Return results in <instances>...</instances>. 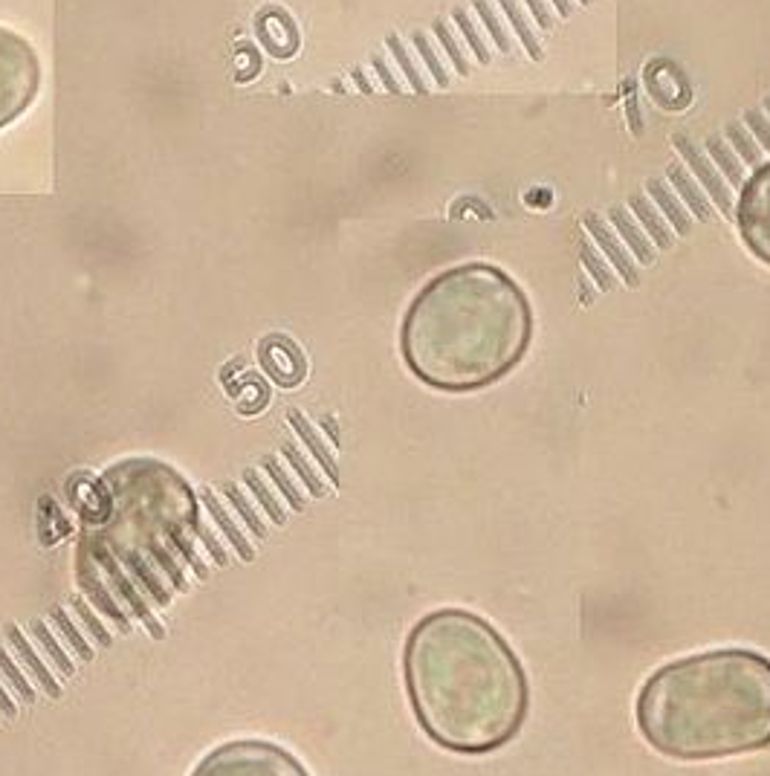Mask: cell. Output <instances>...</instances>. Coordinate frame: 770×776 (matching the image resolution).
<instances>
[{"label":"cell","mask_w":770,"mask_h":776,"mask_svg":"<svg viewBox=\"0 0 770 776\" xmlns=\"http://www.w3.org/2000/svg\"><path fill=\"white\" fill-rule=\"evenodd\" d=\"M403 666L414 716L435 745L481 756L519 736L530 707L527 675L484 617L467 609L426 614L406 640Z\"/></svg>","instance_id":"6da1fadb"},{"label":"cell","mask_w":770,"mask_h":776,"mask_svg":"<svg viewBox=\"0 0 770 776\" xmlns=\"http://www.w3.org/2000/svg\"><path fill=\"white\" fill-rule=\"evenodd\" d=\"M533 336L522 287L493 264H461L435 276L406 310L403 360L440 391H475L507 377Z\"/></svg>","instance_id":"7a4b0ae2"},{"label":"cell","mask_w":770,"mask_h":776,"mask_svg":"<svg viewBox=\"0 0 770 776\" xmlns=\"http://www.w3.org/2000/svg\"><path fill=\"white\" fill-rule=\"evenodd\" d=\"M637 727L684 762L770 748V658L713 649L660 666L637 695Z\"/></svg>","instance_id":"3957f363"},{"label":"cell","mask_w":770,"mask_h":776,"mask_svg":"<svg viewBox=\"0 0 770 776\" xmlns=\"http://www.w3.org/2000/svg\"><path fill=\"white\" fill-rule=\"evenodd\" d=\"M41 90V61L15 29L0 27V128L12 125Z\"/></svg>","instance_id":"277c9868"},{"label":"cell","mask_w":770,"mask_h":776,"mask_svg":"<svg viewBox=\"0 0 770 776\" xmlns=\"http://www.w3.org/2000/svg\"><path fill=\"white\" fill-rule=\"evenodd\" d=\"M192 776H310L302 762L290 750L258 742V739H241L212 750Z\"/></svg>","instance_id":"5b68a950"},{"label":"cell","mask_w":770,"mask_h":776,"mask_svg":"<svg viewBox=\"0 0 770 776\" xmlns=\"http://www.w3.org/2000/svg\"><path fill=\"white\" fill-rule=\"evenodd\" d=\"M736 226L744 247L770 267V163L744 180L736 200Z\"/></svg>","instance_id":"8992f818"},{"label":"cell","mask_w":770,"mask_h":776,"mask_svg":"<svg viewBox=\"0 0 770 776\" xmlns=\"http://www.w3.org/2000/svg\"><path fill=\"white\" fill-rule=\"evenodd\" d=\"M672 142H675V148L684 154V160H687V166L692 168V174H695V177L704 183V189L710 192L715 209H718L724 218L736 221V200H733V194H730V186H724L721 174H718L713 163L707 160V154H704L698 145H692V139L689 137H675Z\"/></svg>","instance_id":"52a82bcc"},{"label":"cell","mask_w":770,"mask_h":776,"mask_svg":"<svg viewBox=\"0 0 770 776\" xmlns=\"http://www.w3.org/2000/svg\"><path fill=\"white\" fill-rule=\"evenodd\" d=\"M255 35H258V41L264 44V50L275 58H290L299 50V27H296V21H293L284 9H278V6H267V9L258 12Z\"/></svg>","instance_id":"ba28073f"},{"label":"cell","mask_w":770,"mask_h":776,"mask_svg":"<svg viewBox=\"0 0 770 776\" xmlns=\"http://www.w3.org/2000/svg\"><path fill=\"white\" fill-rule=\"evenodd\" d=\"M585 223H588V232L594 235V241L600 244V250H603V255L608 258V264L623 276V281L626 284H632V287H637V270H634V264H632V255L629 252L623 250V244L608 232V223L597 215V212H588L585 215Z\"/></svg>","instance_id":"9c48e42d"},{"label":"cell","mask_w":770,"mask_h":776,"mask_svg":"<svg viewBox=\"0 0 770 776\" xmlns=\"http://www.w3.org/2000/svg\"><path fill=\"white\" fill-rule=\"evenodd\" d=\"M629 209H632L634 215H637V223L646 229V235L655 241V250H669V247L678 241V235H675L672 229H666L663 215H660L658 209L649 203V197H646V194H632V200H629Z\"/></svg>","instance_id":"30bf717a"},{"label":"cell","mask_w":770,"mask_h":776,"mask_svg":"<svg viewBox=\"0 0 770 776\" xmlns=\"http://www.w3.org/2000/svg\"><path fill=\"white\" fill-rule=\"evenodd\" d=\"M666 177L672 180V186H675V192L681 197V203H687L698 221L707 223L713 218V206H710L707 194L701 192V186L689 177L687 168L681 166V163H672V166L666 168Z\"/></svg>","instance_id":"8fae6325"},{"label":"cell","mask_w":770,"mask_h":776,"mask_svg":"<svg viewBox=\"0 0 770 776\" xmlns=\"http://www.w3.org/2000/svg\"><path fill=\"white\" fill-rule=\"evenodd\" d=\"M82 554H87V551H82ZM90 556V554H87ZM79 582H82L84 588L90 591V600L99 606V609L105 611L108 617H113L116 620V626L122 629V632H128L131 629V623H128V617L122 614V611L116 609V603L110 600L113 594H110L108 588L99 582V577H96V562H93V556H90V565H87V559L84 556H79Z\"/></svg>","instance_id":"7c38bea8"},{"label":"cell","mask_w":770,"mask_h":776,"mask_svg":"<svg viewBox=\"0 0 770 776\" xmlns=\"http://www.w3.org/2000/svg\"><path fill=\"white\" fill-rule=\"evenodd\" d=\"M6 638L12 643V649L18 652V658H24V664L29 666V672H32V678L38 681V687L50 695V698H58V695H61V687L55 684V678L50 675V669L44 666V661H38V655H35V649L27 643L24 632H21L15 623H9V626H6Z\"/></svg>","instance_id":"4fadbf2b"},{"label":"cell","mask_w":770,"mask_h":776,"mask_svg":"<svg viewBox=\"0 0 770 776\" xmlns=\"http://www.w3.org/2000/svg\"><path fill=\"white\" fill-rule=\"evenodd\" d=\"M646 192L655 197V203H658V209L663 212V218L675 226V235H689V229H692V218H689L687 209L681 206V197L669 192V186H666L660 177L646 180Z\"/></svg>","instance_id":"5bb4252c"},{"label":"cell","mask_w":770,"mask_h":776,"mask_svg":"<svg viewBox=\"0 0 770 776\" xmlns=\"http://www.w3.org/2000/svg\"><path fill=\"white\" fill-rule=\"evenodd\" d=\"M608 218L614 223V229L620 232V238L626 241V247H632L634 255L640 258V264H655V247H652L649 238L640 232V223L632 221V215H629L626 206H614Z\"/></svg>","instance_id":"9a60e30c"},{"label":"cell","mask_w":770,"mask_h":776,"mask_svg":"<svg viewBox=\"0 0 770 776\" xmlns=\"http://www.w3.org/2000/svg\"><path fill=\"white\" fill-rule=\"evenodd\" d=\"M707 157H713V163L724 174V180H730V186L742 192L747 171H744L742 160L736 157V151L721 139V134H713V137L707 139Z\"/></svg>","instance_id":"2e32d148"},{"label":"cell","mask_w":770,"mask_h":776,"mask_svg":"<svg viewBox=\"0 0 770 776\" xmlns=\"http://www.w3.org/2000/svg\"><path fill=\"white\" fill-rule=\"evenodd\" d=\"M724 137L733 145V151H736V157H739L742 163H747L750 168L762 166V148H759L756 139L750 137V131L744 128V122H730L727 131H724Z\"/></svg>","instance_id":"e0dca14e"},{"label":"cell","mask_w":770,"mask_h":776,"mask_svg":"<svg viewBox=\"0 0 770 776\" xmlns=\"http://www.w3.org/2000/svg\"><path fill=\"white\" fill-rule=\"evenodd\" d=\"M501 3V9L507 12V21L513 24V29L519 32V38H522V44H524V50H527V56L530 58H542V47H539V41H536V35H533V29H530V24L524 21V15H522V6L516 3V0H498Z\"/></svg>","instance_id":"ac0fdd59"},{"label":"cell","mask_w":770,"mask_h":776,"mask_svg":"<svg viewBox=\"0 0 770 776\" xmlns=\"http://www.w3.org/2000/svg\"><path fill=\"white\" fill-rule=\"evenodd\" d=\"M32 635L38 638L41 649H44V652H47V658L58 666V672H61V675H73V661L67 658V652L58 646V640L53 638V632H50L41 620H32Z\"/></svg>","instance_id":"d6986e66"},{"label":"cell","mask_w":770,"mask_h":776,"mask_svg":"<svg viewBox=\"0 0 770 776\" xmlns=\"http://www.w3.org/2000/svg\"><path fill=\"white\" fill-rule=\"evenodd\" d=\"M206 507L212 510V516H215L218 527L223 530V533H226V536H229V539H232V545L241 551V556H244V559H252V556H255V551L249 548L247 539L238 533V527H235V522H232V516H226V510L220 507V501L215 499V493H206Z\"/></svg>","instance_id":"ffe728a7"},{"label":"cell","mask_w":770,"mask_h":776,"mask_svg":"<svg viewBox=\"0 0 770 776\" xmlns=\"http://www.w3.org/2000/svg\"><path fill=\"white\" fill-rule=\"evenodd\" d=\"M50 617H53V623H55V629L61 632V638H67L70 640V646L76 649V655L82 658V661H93V649L84 643V638L76 632V626H73V620L67 617V611L64 609H53L50 611Z\"/></svg>","instance_id":"44dd1931"},{"label":"cell","mask_w":770,"mask_h":776,"mask_svg":"<svg viewBox=\"0 0 770 776\" xmlns=\"http://www.w3.org/2000/svg\"><path fill=\"white\" fill-rule=\"evenodd\" d=\"M0 672L9 678L12 690H15V695H18L24 704H32V701H35V690H32V684H29L27 678L21 675V669H18L15 661L9 658V652H6V649H0Z\"/></svg>","instance_id":"7402d4cb"},{"label":"cell","mask_w":770,"mask_h":776,"mask_svg":"<svg viewBox=\"0 0 770 776\" xmlns=\"http://www.w3.org/2000/svg\"><path fill=\"white\" fill-rule=\"evenodd\" d=\"M475 9H478V15H481L484 27L493 32L495 47H498L501 53H510V38H507V32H504V27H501V21H498V15H495L493 6H490L487 0H475Z\"/></svg>","instance_id":"603a6c76"},{"label":"cell","mask_w":770,"mask_h":776,"mask_svg":"<svg viewBox=\"0 0 770 776\" xmlns=\"http://www.w3.org/2000/svg\"><path fill=\"white\" fill-rule=\"evenodd\" d=\"M582 264L591 270V276L597 278V284H600V290L608 293V290H614V276H611V270H608V264L597 258V252L591 244H582Z\"/></svg>","instance_id":"cb8c5ba5"},{"label":"cell","mask_w":770,"mask_h":776,"mask_svg":"<svg viewBox=\"0 0 770 776\" xmlns=\"http://www.w3.org/2000/svg\"><path fill=\"white\" fill-rule=\"evenodd\" d=\"M455 21H458V27H461V32H464V38H467V44L472 47V53L478 56V61L481 64H487L490 61V50L484 47V41H481V35L475 32V27L469 24V18H467V9H455Z\"/></svg>","instance_id":"d4e9b609"},{"label":"cell","mask_w":770,"mask_h":776,"mask_svg":"<svg viewBox=\"0 0 770 776\" xmlns=\"http://www.w3.org/2000/svg\"><path fill=\"white\" fill-rule=\"evenodd\" d=\"M742 122L750 134H756V139H759V148L770 154V122L765 119V113L759 111V108H750V111H744Z\"/></svg>","instance_id":"484cf974"},{"label":"cell","mask_w":770,"mask_h":776,"mask_svg":"<svg viewBox=\"0 0 770 776\" xmlns=\"http://www.w3.org/2000/svg\"><path fill=\"white\" fill-rule=\"evenodd\" d=\"M247 484H249V487H252V490H255V496H258V499H261V504H264V507H267V513H270V516H273L275 525H284V513H281V507H278V501H275L273 496H270V493H267V487H264V484H261V481H258V475H255V472H252V470L247 472Z\"/></svg>","instance_id":"4316f807"},{"label":"cell","mask_w":770,"mask_h":776,"mask_svg":"<svg viewBox=\"0 0 770 776\" xmlns=\"http://www.w3.org/2000/svg\"><path fill=\"white\" fill-rule=\"evenodd\" d=\"M435 32H438V35H440V44H443V47H446V53H449V56H452V61H455V67H458V73H461V76H467V73H469L467 58H464V53H461V50H458V44H455V38H452V32H449V29H446V24H443V21H438V24H435Z\"/></svg>","instance_id":"83f0119b"},{"label":"cell","mask_w":770,"mask_h":776,"mask_svg":"<svg viewBox=\"0 0 770 776\" xmlns=\"http://www.w3.org/2000/svg\"><path fill=\"white\" fill-rule=\"evenodd\" d=\"M226 496L235 501V507H238V510H241V516L247 519L249 530H255V536H264V533H267V527L261 525V519L249 510L247 501H244V496H241V490H238V487H226Z\"/></svg>","instance_id":"f1b7e54d"},{"label":"cell","mask_w":770,"mask_h":776,"mask_svg":"<svg viewBox=\"0 0 770 776\" xmlns=\"http://www.w3.org/2000/svg\"><path fill=\"white\" fill-rule=\"evenodd\" d=\"M76 609H79V614H82V617H84V623H87V629H90V632H93V638L99 640V643H102V646H110L108 629H105V626H102V623H99V620H96V617H93V614H90V609H87V606H84L82 600H76Z\"/></svg>","instance_id":"f546056e"},{"label":"cell","mask_w":770,"mask_h":776,"mask_svg":"<svg viewBox=\"0 0 770 776\" xmlns=\"http://www.w3.org/2000/svg\"><path fill=\"white\" fill-rule=\"evenodd\" d=\"M414 41H417V47H420V53H423V56H426V64H429V70H432V73H435V82H438V84H449V76H446V73H443V67H440V64H438V58H435V53H432V50H429V44H426V38H423V35H417V38H414Z\"/></svg>","instance_id":"4dcf8cb0"},{"label":"cell","mask_w":770,"mask_h":776,"mask_svg":"<svg viewBox=\"0 0 770 776\" xmlns=\"http://www.w3.org/2000/svg\"><path fill=\"white\" fill-rule=\"evenodd\" d=\"M267 470L273 472L275 478H278V484H281V490H284V493H287V496H290V507H293V510H299V507H302V499H299V496H296V493H293V487H290V484H287V478H284V472L278 470V467H275L273 461H267Z\"/></svg>","instance_id":"1f68e13d"},{"label":"cell","mask_w":770,"mask_h":776,"mask_svg":"<svg viewBox=\"0 0 770 776\" xmlns=\"http://www.w3.org/2000/svg\"><path fill=\"white\" fill-rule=\"evenodd\" d=\"M527 6H530V12H533V18H536V24L542 29L553 27V18H550L548 6L542 3V0H527Z\"/></svg>","instance_id":"d6a6232c"},{"label":"cell","mask_w":770,"mask_h":776,"mask_svg":"<svg viewBox=\"0 0 770 776\" xmlns=\"http://www.w3.org/2000/svg\"><path fill=\"white\" fill-rule=\"evenodd\" d=\"M0 713H3V716H9V719L18 713V710H15V704H12V698L3 693V687H0Z\"/></svg>","instance_id":"836d02e7"},{"label":"cell","mask_w":770,"mask_h":776,"mask_svg":"<svg viewBox=\"0 0 770 776\" xmlns=\"http://www.w3.org/2000/svg\"><path fill=\"white\" fill-rule=\"evenodd\" d=\"M553 6L559 9V15H562V18H568V15H571V9H574V6H571V0H553Z\"/></svg>","instance_id":"e575fe53"},{"label":"cell","mask_w":770,"mask_h":776,"mask_svg":"<svg viewBox=\"0 0 770 776\" xmlns=\"http://www.w3.org/2000/svg\"><path fill=\"white\" fill-rule=\"evenodd\" d=\"M765 108H768V113H770V96H765Z\"/></svg>","instance_id":"d590c367"},{"label":"cell","mask_w":770,"mask_h":776,"mask_svg":"<svg viewBox=\"0 0 770 776\" xmlns=\"http://www.w3.org/2000/svg\"><path fill=\"white\" fill-rule=\"evenodd\" d=\"M579 3H582V6H588V3H591V0H579Z\"/></svg>","instance_id":"8d00e7d4"}]
</instances>
